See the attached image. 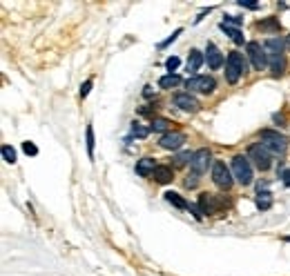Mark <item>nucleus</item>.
I'll return each mask as SVG.
<instances>
[{"label": "nucleus", "mask_w": 290, "mask_h": 276, "mask_svg": "<svg viewBox=\"0 0 290 276\" xmlns=\"http://www.w3.org/2000/svg\"><path fill=\"white\" fill-rule=\"evenodd\" d=\"M259 140H261V145L266 147L272 156H284L286 151H288V138H286L284 134L275 132V129H261V132H259Z\"/></svg>", "instance_id": "1"}, {"label": "nucleus", "mask_w": 290, "mask_h": 276, "mask_svg": "<svg viewBox=\"0 0 290 276\" xmlns=\"http://www.w3.org/2000/svg\"><path fill=\"white\" fill-rule=\"evenodd\" d=\"M248 71V60L243 58V53L239 51H230L226 58V80L230 85H236L239 78Z\"/></svg>", "instance_id": "2"}, {"label": "nucleus", "mask_w": 290, "mask_h": 276, "mask_svg": "<svg viewBox=\"0 0 290 276\" xmlns=\"http://www.w3.org/2000/svg\"><path fill=\"white\" fill-rule=\"evenodd\" d=\"M230 169H232V176L239 185H250L252 183V163L248 160V156L243 154H236L232 156V163H230Z\"/></svg>", "instance_id": "3"}, {"label": "nucleus", "mask_w": 290, "mask_h": 276, "mask_svg": "<svg viewBox=\"0 0 290 276\" xmlns=\"http://www.w3.org/2000/svg\"><path fill=\"white\" fill-rule=\"evenodd\" d=\"M248 160L254 165L257 169H261V172H266V169L272 167V154L266 149V147L261 145V142H254V145L248 147Z\"/></svg>", "instance_id": "4"}, {"label": "nucleus", "mask_w": 290, "mask_h": 276, "mask_svg": "<svg viewBox=\"0 0 290 276\" xmlns=\"http://www.w3.org/2000/svg\"><path fill=\"white\" fill-rule=\"evenodd\" d=\"M212 181H214V185H217L219 189H223V191H228L232 185H234L232 169L228 167L223 160H217V163L212 165Z\"/></svg>", "instance_id": "5"}, {"label": "nucleus", "mask_w": 290, "mask_h": 276, "mask_svg": "<svg viewBox=\"0 0 290 276\" xmlns=\"http://www.w3.org/2000/svg\"><path fill=\"white\" fill-rule=\"evenodd\" d=\"M223 207H228V200L223 198V196H217V194H201L199 196V209L203 216L223 212Z\"/></svg>", "instance_id": "6"}, {"label": "nucleus", "mask_w": 290, "mask_h": 276, "mask_svg": "<svg viewBox=\"0 0 290 276\" xmlns=\"http://www.w3.org/2000/svg\"><path fill=\"white\" fill-rule=\"evenodd\" d=\"M245 49H248V58L250 62H252V67L257 71L266 69L268 67V51L263 49L261 43H257V40H250L248 45H245Z\"/></svg>", "instance_id": "7"}, {"label": "nucleus", "mask_w": 290, "mask_h": 276, "mask_svg": "<svg viewBox=\"0 0 290 276\" xmlns=\"http://www.w3.org/2000/svg\"><path fill=\"white\" fill-rule=\"evenodd\" d=\"M185 87L190 92H201V93H212L217 87V80L212 76H192L185 80Z\"/></svg>", "instance_id": "8"}, {"label": "nucleus", "mask_w": 290, "mask_h": 276, "mask_svg": "<svg viewBox=\"0 0 290 276\" xmlns=\"http://www.w3.org/2000/svg\"><path fill=\"white\" fill-rule=\"evenodd\" d=\"M210 160H212V154H210V149H205V147H201V149L194 151V158H192V176H201V174L208 172V165Z\"/></svg>", "instance_id": "9"}, {"label": "nucleus", "mask_w": 290, "mask_h": 276, "mask_svg": "<svg viewBox=\"0 0 290 276\" xmlns=\"http://www.w3.org/2000/svg\"><path fill=\"white\" fill-rule=\"evenodd\" d=\"M174 105H176L181 111H187V114L199 111V100H196L190 92H178L176 96H174Z\"/></svg>", "instance_id": "10"}, {"label": "nucleus", "mask_w": 290, "mask_h": 276, "mask_svg": "<svg viewBox=\"0 0 290 276\" xmlns=\"http://www.w3.org/2000/svg\"><path fill=\"white\" fill-rule=\"evenodd\" d=\"M205 62H208L210 69H221L223 67V53L219 51V47L214 43L205 45Z\"/></svg>", "instance_id": "11"}, {"label": "nucleus", "mask_w": 290, "mask_h": 276, "mask_svg": "<svg viewBox=\"0 0 290 276\" xmlns=\"http://www.w3.org/2000/svg\"><path fill=\"white\" fill-rule=\"evenodd\" d=\"M183 142H185V134L181 132H172V134H165V136H161L159 140V147H163V149H178V147H183Z\"/></svg>", "instance_id": "12"}, {"label": "nucleus", "mask_w": 290, "mask_h": 276, "mask_svg": "<svg viewBox=\"0 0 290 276\" xmlns=\"http://www.w3.org/2000/svg\"><path fill=\"white\" fill-rule=\"evenodd\" d=\"M156 167H159V165H156V160L152 158V156H143V158L136 160V174L141 178H150Z\"/></svg>", "instance_id": "13"}, {"label": "nucleus", "mask_w": 290, "mask_h": 276, "mask_svg": "<svg viewBox=\"0 0 290 276\" xmlns=\"http://www.w3.org/2000/svg\"><path fill=\"white\" fill-rule=\"evenodd\" d=\"M268 69H270V74L275 76V78L284 76V71H286V58H284V53L268 56Z\"/></svg>", "instance_id": "14"}, {"label": "nucleus", "mask_w": 290, "mask_h": 276, "mask_svg": "<svg viewBox=\"0 0 290 276\" xmlns=\"http://www.w3.org/2000/svg\"><path fill=\"white\" fill-rule=\"evenodd\" d=\"M263 49L268 51V56H275V53H284L286 49V38L281 36H272V38L263 40Z\"/></svg>", "instance_id": "15"}, {"label": "nucleus", "mask_w": 290, "mask_h": 276, "mask_svg": "<svg viewBox=\"0 0 290 276\" xmlns=\"http://www.w3.org/2000/svg\"><path fill=\"white\" fill-rule=\"evenodd\" d=\"M152 178H154V183H159V185H168V183L174 181V169L170 167V165H159V167L154 169V174H152Z\"/></svg>", "instance_id": "16"}, {"label": "nucleus", "mask_w": 290, "mask_h": 276, "mask_svg": "<svg viewBox=\"0 0 290 276\" xmlns=\"http://www.w3.org/2000/svg\"><path fill=\"white\" fill-rule=\"evenodd\" d=\"M203 62H205L203 53H201L199 49H190V56H187V62H185V65H187L185 71H187V74H194L196 69H201V65H203Z\"/></svg>", "instance_id": "17"}, {"label": "nucleus", "mask_w": 290, "mask_h": 276, "mask_svg": "<svg viewBox=\"0 0 290 276\" xmlns=\"http://www.w3.org/2000/svg\"><path fill=\"white\" fill-rule=\"evenodd\" d=\"M163 198L168 200L170 205H174V207H176V209H187V212H190V205H192V203H187V200L183 198V196H178L176 191H172V189H170V191H165V194H163Z\"/></svg>", "instance_id": "18"}, {"label": "nucleus", "mask_w": 290, "mask_h": 276, "mask_svg": "<svg viewBox=\"0 0 290 276\" xmlns=\"http://www.w3.org/2000/svg\"><path fill=\"white\" fill-rule=\"evenodd\" d=\"M254 205H257L259 212H266V209L272 207V194L268 189L257 191V198H254Z\"/></svg>", "instance_id": "19"}, {"label": "nucleus", "mask_w": 290, "mask_h": 276, "mask_svg": "<svg viewBox=\"0 0 290 276\" xmlns=\"http://www.w3.org/2000/svg\"><path fill=\"white\" fill-rule=\"evenodd\" d=\"M219 27H221V31H226V36H228V38H230L234 45H243V43H245V38H243V34H241L239 27H230V25H223V22H221ZM245 45H248V43H245Z\"/></svg>", "instance_id": "20"}, {"label": "nucleus", "mask_w": 290, "mask_h": 276, "mask_svg": "<svg viewBox=\"0 0 290 276\" xmlns=\"http://www.w3.org/2000/svg\"><path fill=\"white\" fill-rule=\"evenodd\" d=\"M257 29L270 31V34H277V31L281 29L279 18H277V16H270V18H266V20H259V22H257Z\"/></svg>", "instance_id": "21"}, {"label": "nucleus", "mask_w": 290, "mask_h": 276, "mask_svg": "<svg viewBox=\"0 0 290 276\" xmlns=\"http://www.w3.org/2000/svg\"><path fill=\"white\" fill-rule=\"evenodd\" d=\"M192 158H194V151H178L172 158L174 167H185V165H192Z\"/></svg>", "instance_id": "22"}, {"label": "nucleus", "mask_w": 290, "mask_h": 276, "mask_svg": "<svg viewBox=\"0 0 290 276\" xmlns=\"http://www.w3.org/2000/svg\"><path fill=\"white\" fill-rule=\"evenodd\" d=\"M176 85H181V76H176V74H168L159 80V87H163V89H172Z\"/></svg>", "instance_id": "23"}, {"label": "nucleus", "mask_w": 290, "mask_h": 276, "mask_svg": "<svg viewBox=\"0 0 290 276\" xmlns=\"http://www.w3.org/2000/svg\"><path fill=\"white\" fill-rule=\"evenodd\" d=\"M150 129L165 136V134H168V129H170V120L168 118H154V120H152V125H150Z\"/></svg>", "instance_id": "24"}, {"label": "nucleus", "mask_w": 290, "mask_h": 276, "mask_svg": "<svg viewBox=\"0 0 290 276\" xmlns=\"http://www.w3.org/2000/svg\"><path fill=\"white\" fill-rule=\"evenodd\" d=\"M85 138H87V156L89 160H94V127L92 125H87V129H85Z\"/></svg>", "instance_id": "25"}, {"label": "nucleus", "mask_w": 290, "mask_h": 276, "mask_svg": "<svg viewBox=\"0 0 290 276\" xmlns=\"http://www.w3.org/2000/svg\"><path fill=\"white\" fill-rule=\"evenodd\" d=\"M150 132H152L150 127H143V125H141V123H136V120L132 123V136H136V138H145Z\"/></svg>", "instance_id": "26"}, {"label": "nucleus", "mask_w": 290, "mask_h": 276, "mask_svg": "<svg viewBox=\"0 0 290 276\" xmlns=\"http://www.w3.org/2000/svg\"><path fill=\"white\" fill-rule=\"evenodd\" d=\"M221 22H223V25H230V27H241V25H243V18H241V16H232V13H226Z\"/></svg>", "instance_id": "27"}, {"label": "nucleus", "mask_w": 290, "mask_h": 276, "mask_svg": "<svg viewBox=\"0 0 290 276\" xmlns=\"http://www.w3.org/2000/svg\"><path fill=\"white\" fill-rule=\"evenodd\" d=\"M2 158L13 165L16 163V149H13L11 145H2Z\"/></svg>", "instance_id": "28"}, {"label": "nucleus", "mask_w": 290, "mask_h": 276, "mask_svg": "<svg viewBox=\"0 0 290 276\" xmlns=\"http://www.w3.org/2000/svg\"><path fill=\"white\" fill-rule=\"evenodd\" d=\"M178 65H181V58L178 56H170L168 60H165V69H168L170 74H174V69H178Z\"/></svg>", "instance_id": "29"}, {"label": "nucleus", "mask_w": 290, "mask_h": 276, "mask_svg": "<svg viewBox=\"0 0 290 276\" xmlns=\"http://www.w3.org/2000/svg\"><path fill=\"white\" fill-rule=\"evenodd\" d=\"M181 34H183V29H176V31H172V36H168V38H165L163 43H159V47H161V49L170 47V45H172L174 40H176V38H178V36H181Z\"/></svg>", "instance_id": "30"}, {"label": "nucleus", "mask_w": 290, "mask_h": 276, "mask_svg": "<svg viewBox=\"0 0 290 276\" xmlns=\"http://www.w3.org/2000/svg\"><path fill=\"white\" fill-rule=\"evenodd\" d=\"M154 111H156V105H154V102H150L147 107H138L136 114H141V116H152Z\"/></svg>", "instance_id": "31"}, {"label": "nucleus", "mask_w": 290, "mask_h": 276, "mask_svg": "<svg viewBox=\"0 0 290 276\" xmlns=\"http://www.w3.org/2000/svg\"><path fill=\"white\" fill-rule=\"evenodd\" d=\"M92 85H94V80H92V78L85 80V83L80 85V98H87V93L92 92Z\"/></svg>", "instance_id": "32"}, {"label": "nucleus", "mask_w": 290, "mask_h": 276, "mask_svg": "<svg viewBox=\"0 0 290 276\" xmlns=\"http://www.w3.org/2000/svg\"><path fill=\"white\" fill-rule=\"evenodd\" d=\"M22 151H25V154H31V156H36V154H38V147H36L34 142L25 140V142H22Z\"/></svg>", "instance_id": "33"}, {"label": "nucleus", "mask_w": 290, "mask_h": 276, "mask_svg": "<svg viewBox=\"0 0 290 276\" xmlns=\"http://www.w3.org/2000/svg\"><path fill=\"white\" fill-rule=\"evenodd\" d=\"M236 4H239V7H243V9H252V11H257V9L261 7L259 2H250V0H239Z\"/></svg>", "instance_id": "34"}, {"label": "nucleus", "mask_w": 290, "mask_h": 276, "mask_svg": "<svg viewBox=\"0 0 290 276\" xmlns=\"http://www.w3.org/2000/svg\"><path fill=\"white\" fill-rule=\"evenodd\" d=\"M279 176H281V183H284L286 187H290V169H284Z\"/></svg>", "instance_id": "35"}, {"label": "nucleus", "mask_w": 290, "mask_h": 276, "mask_svg": "<svg viewBox=\"0 0 290 276\" xmlns=\"http://www.w3.org/2000/svg\"><path fill=\"white\" fill-rule=\"evenodd\" d=\"M183 185H185V187H196V176H192V178L187 176V178H185V183H183Z\"/></svg>", "instance_id": "36"}, {"label": "nucleus", "mask_w": 290, "mask_h": 276, "mask_svg": "<svg viewBox=\"0 0 290 276\" xmlns=\"http://www.w3.org/2000/svg\"><path fill=\"white\" fill-rule=\"evenodd\" d=\"M272 120H275V125H286L284 123V116H281V114H275V116H272Z\"/></svg>", "instance_id": "37"}, {"label": "nucleus", "mask_w": 290, "mask_h": 276, "mask_svg": "<svg viewBox=\"0 0 290 276\" xmlns=\"http://www.w3.org/2000/svg\"><path fill=\"white\" fill-rule=\"evenodd\" d=\"M152 93H154V92H152V87H150V85H145V89H143V96H145V98H152Z\"/></svg>", "instance_id": "38"}, {"label": "nucleus", "mask_w": 290, "mask_h": 276, "mask_svg": "<svg viewBox=\"0 0 290 276\" xmlns=\"http://www.w3.org/2000/svg\"><path fill=\"white\" fill-rule=\"evenodd\" d=\"M286 49H288V51H290V34L286 36Z\"/></svg>", "instance_id": "39"}, {"label": "nucleus", "mask_w": 290, "mask_h": 276, "mask_svg": "<svg viewBox=\"0 0 290 276\" xmlns=\"http://www.w3.org/2000/svg\"><path fill=\"white\" fill-rule=\"evenodd\" d=\"M284 243H290V236H284Z\"/></svg>", "instance_id": "40"}]
</instances>
